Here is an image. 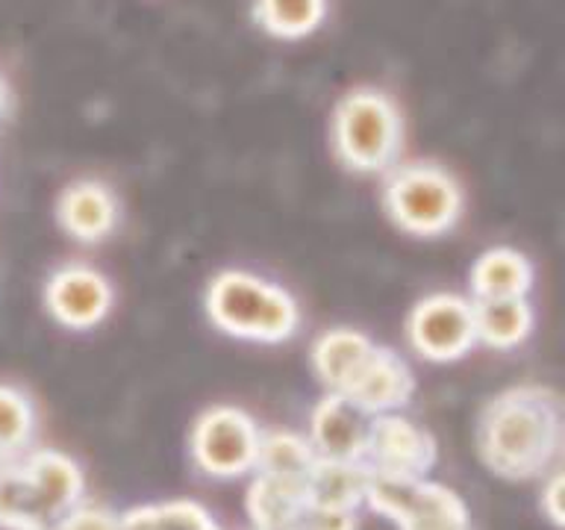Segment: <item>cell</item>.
Here are the masks:
<instances>
[{
  "label": "cell",
  "instance_id": "2",
  "mask_svg": "<svg viewBox=\"0 0 565 530\" xmlns=\"http://www.w3.org/2000/svg\"><path fill=\"white\" fill-rule=\"evenodd\" d=\"M86 501V477L62 451H26L0 477V524L9 530H51Z\"/></svg>",
  "mask_w": 565,
  "mask_h": 530
},
{
  "label": "cell",
  "instance_id": "28",
  "mask_svg": "<svg viewBox=\"0 0 565 530\" xmlns=\"http://www.w3.org/2000/svg\"><path fill=\"white\" fill-rule=\"evenodd\" d=\"M9 463H3V459H0V477H3V468H7Z\"/></svg>",
  "mask_w": 565,
  "mask_h": 530
},
{
  "label": "cell",
  "instance_id": "17",
  "mask_svg": "<svg viewBox=\"0 0 565 530\" xmlns=\"http://www.w3.org/2000/svg\"><path fill=\"white\" fill-rule=\"evenodd\" d=\"M371 348L374 342L360 330L335 327V330L318 336V342L312 344V369L330 392H342V386L351 380L353 371L360 369V362L369 357Z\"/></svg>",
  "mask_w": 565,
  "mask_h": 530
},
{
  "label": "cell",
  "instance_id": "14",
  "mask_svg": "<svg viewBox=\"0 0 565 530\" xmlns=\"http://www.w3.org/2000/svg\"><path fill=\"white\" fill-rule=\"evenodd\" d=\"M471 309H475L477 342L498 351L524 342L536 325V312L527 298H475Z\"/></svg>",
  "mask_w": 565,
  "mask_h": 530
},
{
  "label": "cell",
  "instance_id": "6",
  "mask_svg": "<svg viewBox=\"0 0 565 530\" xmlns=\"http://www.w3.org/2000/svg\"><path fill=\"white\" fill-rule=\"evenodd\" d=\"M365 504L395 521L397 530H471L466 501L427 477H369Z\"/></svg>",
  "mask_w": 565,
  "mask_h": 530
},
{
  "label": "cell",
  "instance_id": "15",
  "mask_svg": "<svg viewBox=\"0 0 565 530\" xmlns=\"http://www.w3.org/2000/svg\"><path fill=\"white\" fill-rule=\"evenodd\" d=\"M369 466L365 463H333L316 459L307 480V501L333 507V510L356 512L365 504L369 489Z\"/></svg>",
  "mask_w": 565,
  "mask_h": 530
},
{
  "label": "cell",
  "instance_id": "25",
  "mask_svg": "<svg viewBox=\"0 0 565 530\" xmlns=\"http://www.w3.org/2000/svg\"><path fill=\"white\" fill-rule=\"evenodd\" d=\"M545 480H542V512L547 516V521L554 528H563V463L554 466L551 471H545Z\"/></svg>",
  "mask_w": 565,
  "mask_h": 530
},
{
  "label": "cell",
  "instance_id": "5",
  "mask_svg": "<svg viewBox=\"0 0 565 530\" xmlns=\"http://www.w3.org/2000/svg\"><path fill=\"white\" fill-rule=\"evenodd\" d=\"M388 219L409 236H441L457 227L466 206V194L457 177L436 162L395 166L383 189Z\"/></svg>",
  "mask_w": 565,
  "mask_h": 530
},
{
  "label": "cell",
  "instance_id": "11",
  "mask_svg": "<svg viewBox=\"0 0 565 530\" xmlns=\"http://www.w3.org/2000/svg\"><path fill=\"white\" fill-rule=\"evenodd\" d=\"M371 422L374 415L353 404L351 398L327 392V398L318 401L309 418V445L318 459L362 463L369 448Z\"/></svg>",
  "mask_w": 565,
  "mask_h": 530
},
{
  "label": "cell",
  "instance_id": "18",
  "mask_svg": "<svg viewBox=\"0 0 565 530\" xmlns=\"http://www.w3.org/2000/svg\"><path fill=\"white\" fill-rule=\"evenodd\" d=\"M303 504H307V486L265 471H256L254 484L247 489V516L254 528L291 524Z\"/></svg>",
  "mask_w": 565,
  "mask_h": 530
},
{
  "label": "cell",
  "instance_id": "12",
  "mask_svg": "<svg viewBox=\"0 0 565 530\" xmlns=\"http://www.w3.org/2000/svg\"><path fill=\"white\" fill-rule=\"evenodd\" d=\"M413 392L415 378L404 357L392 351V348L374 344L339 395L351 398L353 404L362 406L365 413L383 415L395 413L404 404H409Z\"/></svg>",
  "mask_w": 565,
  "mask_h": 530
},
{
  "label": "cell",
  "instance_id": "21",
  "mask_svg": "<svg viewBox=\"0 0 565 530\" xmlns=\"http://www.w3.org/2000/svg\"><path fill=\"white\" fill-rule=\"evenodd\" d=\"M35 410L33 401L15 386L0 383V459L15 463L33 451Z\"/></svg>",
  "mask_w": 565,
  "mask_h": 530
},
{
  "label": "cell",
  "instance_id": "7",
  "mask_svg": "<svg viewBox=\"0 0 565 530\" xmlns=\"http://www.w3.org/2000/svg\"><path fill=\"white\" fill-rule=\"evenodd\" d=\"M259 439H263V431L245 410L221 404L206 410L194 422L189 448H192L194 466L201 468L203 475L230 480V477L254 471Z\"/></svg>",
  "mask_w": 565,
  "mask_h": 530
},
{
  "label": "cell",
  "instance_id": "27",
  "mask_svg": "<svg viewBox=\"0 0 565 530\" xmlns=\"http://www.w3.org/2000/svg\"><path fill=\"white\" fill-rule=\"evenodd\" d=\"M254 530H298L295 524H271V528H254Z\"/></svg>",
  "mask_w": 565,
  "mask_h": 530
},
{
  "label": "cell",
  "instance_id": "13",
  "mask_svg": "<svg viewBox=\"0 0 565 530\" xmlns=\"http://www.w3.org/2000/svg\"><path fill=\"white\" fill-rule=\"evenodd\" d=\"M56 221L77 242H104L118 227V198L100 180H77L60 194Z\"/></svg>",
  "mask_w": 565,
  "mask_h": 530
},
{
  "label": "cell",
  "instance_id": "20",
  "mask_svg": "<svg viewBox=\"0 0 565 530\" xmlns=\"http://www.w3.org/2000/svg\"><path fill=\"white\" fill-rule=\"evenodd\" d=\"M316 459L318 457L312 445H309V439H303L298 433L274 431L263 433V439H259V457H256L254 471L286 477V480L307 486L309 471L316 466Z\"/></svg>",
  "mask_w": 565,
  "mask_h": 530
},
{
  "label": "cell",
  "instance_id": "3",
  "mask_svg": "<svg viewBox=\"0 0 565 530\" xmlns=\"http://www.w3.org/2000/svg\"><path fill=\"white\" fill-rule=\"evenodd\" d=\"M333 150L356 174H380L397 166L404 150V115L388 92L351 88L333 109Z\"/></svg>",
  "mask_w": 565,
  "mask_h": 530
},
{
  "label": "cell",
  "instance_id": "8",
  "mask_svg": "<svg viewBox=\"0 0 565 530\" xmlns=\"http://www.w3.org/2000/svg\"><path fill=\"white\" fill-rule=\"evenodd\" d=\"M406 336L415 353L430 362H454L477 344L471 300L439 292L418 300L406 321Z\"/></svg>",
  "mask_w": 565,
  "mask_h": 530
},
{
  "label": "cell",
  "instance_id": "29",
  "mask_svg": "<svg viewBox=\"0 0 565 530\" xmlns=\"http://www.w3.org/2000/svg\"><path fill=\"white\" fill-rule=\"evenodd\" d=\"M206 530H221V528H218V524H215V521H212V524Z\"/></svg>",
  "mask_w": 565,
  "mask_h": 530
},
{
  "label": "cell",
  "instance_id": "19",
  "mask_svg": "<svg viewBox=\"0 0 565 530\" xmlns=\"http://www.w3.org/2000/svg\"><path fill=\"white\" fill-rule=\"evenodd\" d=\"M256 26L274 39H303L327 18V0H254Z\"/></svg>",
  "mask_w": 565,
  "mask_h": 530
},
{
  "label": "cell",
  "instance_id": "4",
  "mask_svg": "<svg viewBox=\"0 0 565 530\" xmlns=\"http://www.w3.org/2000/svg\"><path fill=\"white\" fill-rule=\"evenodd\" d=\"M206 316L227 336L268 344L286 342L300 327V309L289 292L247 272H221L210 283Z\"/></svg>",
  "mask_w": 565,
  "mask_h": 530
},
{
  "label": "cell",
  "instance_id": "24",
  "mask_svg": "<svg viewBox=\"0 0 565 530\" xmlns=\"http://www.w3.org/2000/svg\"><path fill=\"white\" fill-rule=\"evenodd\" d=\"M291 524L298 530H356V512L333 510V507L307 501Z\"/></svg>",
  "mask_w": 565,
  "mask_h": 530
},
{
  "label": "cell",
  "instance_id": "23",
  "mask_svg": "<svg viewBox=\"0 0 565 530\" xmlns=\"http://www.w3.org/2000/svg\"><path fill=\"white\" fill-rule=\"evenodd\" d=\"M51 530H121V516L104 507V504L79 501Z\"/></svg>",
  "mask_w": 565,
  "mask_h": 530
},
{
  "label": "cell",
  "instance_id": "16",
  "mask_svg": "<svg viewBox=\"0 0 565 530\" xmlns=\"http://www.w3.org/2000/svg\"><path fill=\"white\" fill-rule=\"evenodd\" d=\"M533 286V265L512 247H492L480 254L471 268L475 298H527Z\"/></svg>",
  "mask_w": 565,
  "mask_h": 530
},
{
  "label": "cell",
  "instance_id": "1",
  "mask_svg": "<svg viewBox=\"0 0 565 530\" xmlns=\"http://www.w3.org/2000/svg\"><path fill=\"white\" fill-rule=\"evenodd\" d=\"M563 442V401L539 383L503 389L477 418V454L503 480H530L559 466Z\"/></svg>",
  "mask_w": 565,
  "mask_h": 530
},
{
  "label": "cell",
  "instance_id": "26",
  "mask_svg": "<svg viewBox=\"0 0 565 530\" xmlns=\"http://www.w3.org/2000/svg\"><path fill=\"white\" fill-rule=\"evenodd\" d=\"M7 113H9V88L7 83H3V77H0V121L7 118Z\"/></svg>",
  "mask_w": 565,
  "mask_h": 530
},
{
  "label": "cell",
  "instance_id": "22",
  "mask_svg": "<svg viewBox=\"0 0 565 530\" xmlns=\"http://www.w3.org/2000/svg\"><path fill=\"white\" fill-rule=\"evenodd\" d=\"M210 524V510L198 501L145 504L121 516V530H206Z\"/></svg>",
  "mask_w": 565,
  "mask_h": 530
},
{
  "label": "cell",
  "instance_id": "9",
  "mask_svg": "<svg viewBox=\"0 0 565 530\" xmlns=\"http://www.w3.org/2000/svg\"><path fill=\"white\" fill-rule=\"evenodd\" d=\"M369 471L388 477H427L436 466V442L424 427L397 413L374 415L369 448L362 459Z\"/></svg>",
  "mask_w": 565,
  "mask_h": 530
},
{
  "label": "cell",
  "instance_id": "10",
  "mask_svg": "<svg viewBox=\"0 0 565 530\" xmlns=\"http://www.w3.org/2000/svg\"><path fill=\"white\" fill-rule=\"evenodd\" d=\"M113 286L92 265H65L44 286V304L60 325L88 330L100 325L113 309Z\"/></svg>",
  "mask_w": 565,
  "mask_h": 530
}]
</instances>
